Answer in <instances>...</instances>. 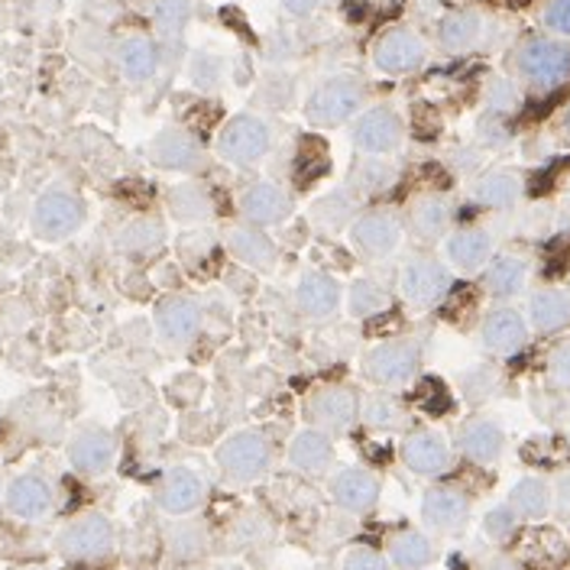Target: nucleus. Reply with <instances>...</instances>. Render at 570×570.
I'll return each instance as SVG.
<instances>
[{"label": "nucleus", "mask_w": 570, "mask_h": 570, "mask_svg": "<svg viewBox=\"0 0 570 570\" xmlns=\"http://www.w3.org/2000/svg\"><path fill=\"white\" fill-rule=\"evenodd\" d=\"M363 101H366V88L356 75H331L308 95L305 120L322 130H335L360 114Z\"/></svg>", "instance_id": "obj_1"}, {"label": "nucleus", "mask_w": 570, "mask_h": 570, "mask_svg": "<svg viewBox=\"0 0 570 570\" xmlns=\"http://www.w3.org/2000/svg\"><path fill=\"white\" fill-rule=\"evenodd\" d=\"M419 366H422V347L405 338L376 343L363 356V376L379 389L409 386L419 376Z\"/></svg>", "instance_id": "obj_2"}, {"label": "nucleus", "mask_w": 570, "mask_h": 570, "mask_svg": "<svg viewBox=\"0 0 570 570\" xmlns=\"http://www.w3.org/2000/svg\"><path fill=\"white\" fill-rule=\"evenodd\" d=\"M451 292V272L428 253H415L399 269V295L419 312L441 305Z\"/></svg>", "instance_id": "obj_3"}, {"label": "nucleus", "mask_w": 570, "mask_h": 570, "mask_svg": "<svg viewBox=\"0 0 570 570\" xmlns=\"http://www.w3.org/2000/svg\"><path fill=\"white\" fill-rule=\"evenodd\" d=\"M215 146L230 166H256L272 149V126L256 114H233L218 133Z\"/></svg>", "instance_id": "obj_4"}, {"label": "nucleus", "mask_w": 570, "mask_h": 570, "mask_svg": "<svg viewBox=\"0 0 570 570\" xmlns=\"http://www.w3.org/2000/svg\"><path fill=\"white\" fill-rule=\"evenodd\" d=\"M269 454H272L269 441L259 432L246 428L225 438L221 448L215 451V460L230 483H256L269 470Z\"/></svg>", "instance_id": "obj_5"}, {"label": "nucleus", "mask_w": 570, "mask_h": 570, "mask_svg": "<svg viewBox=\"0 0 570 570\" xmlns=\"http://www.w3.org/2000/svg\"><path fill=\"white\" fill-rule=\"evenodd\" d=\"M350 140H353V146L363 156L386 159V156H392V153L402 149V143H405V123H402L399 111L379 105V108H369V111H363V114L356 117V123L350 130Z\"/></svg>", "instance_id": "obj_6"}, {"label": "nucleus", "mask_w": 570, "mask_h": 570, "mask_svg": "<svg viewBox=\"0 0 570 570\" xmlns=\"http://www.w3.org/2000/svg\"><path fill=\"white\" fill-rule=\"evenodd\" d=\"M519 72L522 78L538 88L551 92L570 78V46L555 39H532L519 49Z\"/></svg>", "instance_id": "obj_7"}, {"label": "nucleus", "mask_w": 570, "mask_h": 570, "mask_svg": "<svg viewBox=\"0 0 570 570\" xmlns=\"http://www.w3.org/2000/svg\"><path fill=\"white\" fill-rule=\"evenodd\" d=\"M402 233H405V225L399 221V215H392L386 208H376V211H363V215L353 218L350 243L363 259L379 263V259H389L399 250Z\"/></svg>", "instance_id": "obj_8"}, {"label": "nucleus", "mask_w": 570, "mask_h": 570, "mask_svg": "<svg viewBox=\"0 0 570 570\" xmlns=\"http://www.w3.org/2000/svg\"><path fill=\"white\" fill-rule=\"evenodd\" d=\"M85 221V205L69 189H46L33 205V233L43 240H65Z\"/></svg>", "instance_id": "obj_9"}, {"label": "nucleus", "mask_w": 570, "mask_h": 570, "mask_svg": "<svg viewBox=\"0 0 570 570\" xmlns=\"http://www.w3.org/2000/svg\"><path fill=\"white\" fill-rule=\"evenodd\" d=\"M305 415L312 428L325 435H343L360 419V396L350 386H322L308 396Z\"/></svg>", "instance_id": "obj_10"}, {"label": "nucleus", "mask_w": 570, "mask_h": 570, "mask_svg": "<svg viewBox=\"0 0 570 570\" xmlns=\"http://www.w3.org/2000/svg\"><path fill=\"white\" fill-rule=\"evenodd\" d=\"M111 548H114V525L98 512L69 522L59 535V551L72 561H95L105 558Z\"/></svg>", "instance_id": "obj_11"}, {"label": "nucleus", "mask_w": 570, "mask_h": 570, "mask_svg": "<svg viewBox=\"0 0 570 570\" xmlns=\"http://www.w3.org/2000/svg\"><path fill=\"white\" fill-rule=\"evenodd\" d=\"M373 62L386 75H412L428 62V46L419 33L399 26V29H389L379 36V43L373 49Z\"/></svg>", "instance_id": "obj_12"}, {"label": "nucleus", "mask_w": 570, "mask_h": 570, "mask_svg": "<svg viewBox=\"0 0 570 570\" xmlns=\"http://www.w3.org/2000/svg\"><path fill=\"white\" fill-rule=\"evenodd\" d=\"M240 218L256 228H272L292 218V195L276 182H253L237 198Z\"/></svg>", "instance_id": "obj_13"}, {"label": "nucleus", "mask_w": 570, "mask_h": 570, "mask_svg": "<svg viewBox=\"0 0 570 570\" xmlns=\"http://www.w3.org/2000/svg\"><path fill=\"white\" fill-rule=\"evenodd\" d=\"M399 457H402L405 470H412L415 476H441V473L451 470V463H454L448 438L438 435V432H432V428L412 432V435L402 441Z\"/></svg>", "instance_id": "obj_14"}, {"label": "nucleus", "mask_w": 570, "mask_h": 570, "mask_svg": "<svg viewBox=\"0 0 570 570\" xmlns=\"http://www.w3.org/2000/svg\"><path fill=\"white\" fill-rule=\"evenodd\" d=\"M379 493H383V483H379V476L373 470L343 466V470H338L331 476V499L338 502V509H343V512L363 516V512L376 509Z\"/></svg>", "instance_id": "obj_15"}, {"label": "nucleus", "mask_w": 570, "mask_h": 570, "mask_svg": "<svg viewBox=\"0 0 570 570\" xmlns=\"http://www.w3.org/2000/svg\"><path fill=\"white\" fill-rule=\"evenodd\" d=\"M292 299H295V308L305 318L325 322V318L338 315L343 292L341 286H338V279H331L328 272H302L295 289H292Z\"/></svg>", "instance_id": "obj_16"}, {"label": "nucleus", "mask_w": 570, "mask_h": 570, "mask_svg": "<svg viewBox=\"0 0 570 570\" xmlns=\"http://www.w3.org/2000/svg\"><path fill=\"white\" fill-rule=\"evenodd\" d=\"M470 516L466 496L454 486H432L419 502V519L428 532H457Z\"/></svg>", "instance_id": "obj_17"}, {"label": "nucleus", "mask_w": 570, "mask_h": 570, "mask_svg": "<svg viewBox=\"0 0 570 570\" xmlns=\"http://www.w3.org/2000/svg\"><path fill=\"white\" fill-rule=\"evenodd\" d=\"M205 502V480L192 466H172L159 486V509L169 516H189Z\"/></svg>", "instance_id": "obj_18"}, {"label": "nucleus", "mask_w": 570, "mask_h": 570, "mask_svg": "<svg viewBox=\"0 0 570 570\" xmlns=\"http://www.w3.org/2000/svg\"><path fill=\"white\" fill-rule=\"evenodd\" d=\"M149 156L159 169H169V172H195L205 162V153H202L198 140L189 130H175V126L162 130L153 140Z\"/></svg>", "instance_id": "obj_19"}, {"label": "nucleus", "mask_w": 570, "mask_h": 570, "mask_svg": "<svg viewBox=\"0 0 570 570\" xmlns=\"http://www.w3.org/2000/svg\"><path fill=\"white\" fill-rule=\"evenodd\" d=\"M202 305L195 299H169L156 308V331L159 338L172 347H182V343L195 341V335L202 331Z\"/></svg>", "instance_id": "obj_20"}, {"label": "nucleus", "mask_w": 570, "mask_h": 570, "mask_svg": "<svg viewBox=\"0 0 570 570\" xmlns=\"http://www.w3.org/2000/svg\"><path fill=\"white\" fill-rule=\"evenodd\" d=\"M7 509H10V516H16L23 522H39L52 509V486L36 473L16 476L7 486Z\"/></svg>", "instance_id": "obj_21"}, {"label": "nucleus", "mask_w": 570, "mask_h": 570, "mask_svg": "<svg viewBox=\"0 0 570 570\" xmlns=\"http://www.w3.org/2000/svg\"><path fill=\"white\" fill-rule=\"evenodd\" d=\"M117 457V441L101 432V428H88V432H78L69 445V460L78 473L85 476H101L114 466Z\"/></svg>", "instance_id": "obj_22"}, {"label": "nucleus", "mask_w": 570, "mask_h": 570, "mask_svg": "<svg viewBox=\"0 0 570 570\" xmlns=\"http://www.w3.org/2000/svg\"><path fill=\"white\" fill-rule=\"evenodd\" d=\"M228 250L230 256L250 269H272L279 259L276 243L266 237V230L256 225H237L228 230Z\"/></svg>", "instance_id": "obj_23"}, {"label": "nucleus", "mask_w": 570, "mask_h": 570, "mask_svg": "<svg viewBox=\"0 0 570 570\" xmlns=\"http://www.w3.org/2000/svg\"><path fill=\"white\" fill-rule=\"evenodd\" d=\"M529 341V331H525V322L522 315H516L512 308H496L486 315L483 322V347L499 353V356H512L519 353Z\"/></svg>", "instance_id": "obj_24"}, {"label": "nucleus", "mask_w": 570, "mask_h": 570, "mask_svg": "<svg viewBox=\"0 0 570 570\" xmlns=\"http://www.w3.org/2000/svg\"><path fill=\"white\" fill-rule=\"evenodd\" d=\"M493 253L489 233L480 228H463L445 240V259L460 272H480Z\"/></svg>", "instance_id": "obj_25"}, {"label": "nucleus", "mask_w": 570, "mask_h": 570, "mask_svg": "<svg viewBox=\"0 0 570 570\" xmlns=\"http://www.w3.org/2000/svg\"><path fill=\"white\" fill-rule=\"evenodd\" d=\"M289 463L302 473H325L335 463V445L331 435L318 432V428H305L289 441Z\"/></svg>", "instance_id": "obj_26"}, {"label": "nucleus", "mask_w": 570, "mask_h": 570, "mask_svg": "<svg viewBox=\"0 0 570 570\" xmlns=\"http://www.w3.org/2000/svg\"><path fill=\"white\" fill-rule=\"evenodd\" d=\"M506 448V435L493 419H473L460 432V451L476 463H496Z\"/></svg>", "instance_id": "obj_27"}, {"label": "nucleus", "mask_w": 570, "mask_h": 570, "mask_svg": "<svg viewBox=\"0 0 570 570\" xmlns=\"http://www.w3.org/2000/svg\"><path fill=\"white\" fill-rule=\"evenodd\" d=\"M435 542L425 532H399L389 538V565L399 570H425L435 561Z\"/></svg>", "instance_id": "obj_28"}, {"label": "nucleus", "mask_w": 570, "mask_h": 570, "mask_svg": "<svg viewBox=\"0 0 570 570\" xmlns=\"http://www.w3.org/2000/svg\"><path fill=\"white\" fill-rule=\"evenodd\" d=\"M117 62H120V72H123L126 82H146L156 72L159 52H156V46L146 36H130V39L120 43Z\"/></svg>", "instance_id": "obj_29"}, {"label": "nucleus", "mask_w": 570, "mask_h": 570, "mask_svg": "<svg viewBox=\"0 0 570 570\" xmlns=\"http://www.w3.org/2000/svg\"><path fill=\"white\" fill-rule=\"evenodd\" d=\"M529 318L538 331H558L570 322V292L568 289H542L535 292L529 305Z\"/></svg>", "instance_id": "obj_30"}, {"label": "nucleus", "mask_w": 570, "mask_h": 570, "mask_svg": "<svg viewBox=\"0 0 570 570\" xmlns=\"http://www.w3.org/2000/svg\"><path fill=\"white\" fill-rule=\"evenodd\" d=\"M448 225H451V208L438 195L415 202L409 211V230L415 240H438L448 230Z\"/></svg>", "instance_id": "obj_31"}, {"label": "nucleus", "mask_w": 570, "mask_h": 570, "mask_svg": "<svg viewBox=\"0 0 570 570\" xmlns=\"http://www.w3.org/2000/svg\"><path fill=\"white\" fill-rule=\"evenodd\" d=\"M509 506L522 519H545L551 509V489L538 476H522L509 493Z\"/></svg>", "instance_id": "obj_32"}, {"label": "nucleus", "mask_w": 570, "mask_h": 570, "mask_svg": "<svg viewBox=\"0 0 570 570\" xmlns=\"http://www.w3.org/2000/svg\"><path fill=\"white\" fill-rule=\"evenodd\" d=\"M525 279H529L525 259H519V256H499V259L489 266V272H486V289H489L496 299H512V295L522 292Z\"/></svg>", "instance_id": "obj_33"}, {"label": "nucleus", "mask_w": 570, "mask_h": 570, "mask_svg": "<svg viewBox=\"0 0 570 570\" xmlns=\"http://www.w3.org/2000/svg\"><path fill=\"white\" fill-rule=\"evenodd\" d=\"M392 305L389 292L376 282V279H353L347 289V312L353 318H373L383 315Z\"/></svg>", "instance_id": "obj_34"}, {"label": "nucleus", "mask_w": 570, "mask_h": 570, "mask_svg": "<svg viewBox=\"0 0 570 570\" xmlns=\"http://www.w3.org/2000/svg\"><path fill=\"white\" fill-rule=\"evenodd\" d=\"M360 419L373 432H396L405 425V409L399 399L379 392V396H369L366 402H360Z\"/></svg>", "instance_id": "obj_35"}, {"label": "nucleus", "mask_w": 570, "mask_h": 570, "mask_svg": "<svg viewBox=\"0 0 570 570\" xmlns=\"http://www.w3.org/2000/svg\"><path fill=\"white\" fill-rule=\"evenodd\" d=\"M169 208L182 225H198V221H208L215 215L211 198L198 185H179L169 198Z\"/></svg>", "instance_id": "obj_36"}, {"label": "nucleus", "mask_w": 570, "mask_h": 570, "mask_svg": "<svg viewBox=\"0 0 570 570\" xmlns=\"http://www.w3.org/2000/svg\"><path fill=\"white\" fill-rule=\"evenodd\" d=\"M162 240H166L162 225H156V221H133V225H126V228L120 230L117 246L126 256H149V253H156L162 246Z\"/></svg>", "instance_id": "obj_37"}, {"label": "nucleus", "mask_w": 570, "mask_h": 570, "mask_svg": "<svg viewBox=\"0 0 570 570\" xmlns=\"http://www.w3.org/2000/svg\"><path fill=\"white\" fill-rule=\"evenodd\" d=\"M353 198H347V195H325V198H318L315 202V208H312V221H315V228L325 230V233H341L343 228H350L353 225Z\"/></svg>", "instance_id": "obj_38"}, {"label": "nucleus", "mask_w": 570, "mask_h": 570, "mask_svg": "<svg viewBox=\"0 0 570 570\" xmlns=\"http://www.w3.org/2000/svg\"><path fill=\"white\" fill-rule=\"evenodd\" d=\"M473 198L480 205H493V208H506L519 198V179L512 172H493L486 175L476 189H473Z\"/></svg>", "instance_id": "obj_39"}, {"label": "nucleus", "mask_w": 570, "mask_h": 570, "mask_svg": "<svg viewBox=\"0 0 570 570\" xmlns=\"http://www.w3.org/2000/svg\"><path fill=\"white\" fill-rule=\"evenodd\" d=\"M476 36H480V16L476 13H466V10L463 13H451L441 23V43L451 52H460V49L473 46Z\"/></svg>", "instance_id": "obj_40"}, {"label": "nucleus", "mask_w": 570, "mask_h": 570, "mask_svg": "<svg viewBox=\"0 0 570 570\" xmlns=\"http://www.w3.org/2000/svg\"><path fill=\"white\" fill-rule=\"evenodd\" d=\"M192 3L189 0H159L156 3V26L162 36H179L189 20Z\"/></svg>", "instance_id": "obj_41"}, {"label": "nucleus", "mask_w": 570, "mask_h": 570, "mask_svg": "<svg viewBox=\"0 0 570 570\" xmlns=\"http://www.w3.org/2000/svg\"><path fill=\"white\" fill-rule=\"evenodd\" d=\"M483 529H486V535H489L493 542H506V538L512 535V529H516V512H512V506H496V509H489L486 519H483Z\"/></svg>", "instance_id": "obj_42"}, {"label": "nucleus", "mask_w": 570, "mask_h": 570, "mask_svg": "<svg viewBox=\"0 0 570 570\" xmlns=\"http://www.w3.org/2000/svg\"><path fill=\"white\" fill-rule=\"evenodd\" d=\"M341 570H392V565H389V558H383L373 548H350L343 555Z\"/></svg>", "instance_id": "obj_43"}, {"label": "nucleus", "mask_w": 570, "mask_h": 570, "mask_svg": "<svg viewBox=\"0 0 570 570\" xmlns=\"http://www.w3.org/2000/svg\"><path fill=\"white\" fill-rule=\"evenodd\" d=\"M542 20H545V26H548L551 33L570 36V0H548Z\"/></svg>", "instance_id": "obj_44"}, {"label": "nucleus", "mask_w": 570, "mask_h": 570, "mask_svg": "<svg viewBox=\"0 0 570 570\" xmlns=\"http://www.w3.org/2000/svg\"><path fill=\"white\" fill-rule=\"evenodd\" d=\"M551 379H555L558 386L570 389V343L555 350V356H551Z\"/></svg>", "instance_id": "obj_45"}, {"label": "nucleus", "mask_w": 570, "mask_h": 570, "mask_svg": "<svg viewBox=\"0 0 570 570\" xmlns=\"http://www.w3.org/2000/svg\"><path fill=\"white\" fill-rule=\"evenodd\" d=\"M318 3H322V0H282L286 13H292V16H308V13L318 10Z\"/></svg>", "instance_id": "obj_46"}, {"label": "nucleus", "mask_w": 570, "mask_h": 570, "mask_svg": "<svg viewBox=\"0 0 570 570\" xmlns=\"http://www.w3.org/2000/svg\"><path fill=\"white\" fill-rule=\"evenodd\" d=\"M555 502H558V512H561V516H570V473L568 476H561Z\"/></svg>", "instance_id": "obj_47"}, {"label": "nucleus", "mask_w": 570, "mask_h": 570, "mask_svg": "<svg viewBox=\"0 0 570 570\" xmlns=\"http://www.w3.org/2000/svg\"><path fill=\"white\" fill-rule=\"evenodd\" d=\"M483 570H516V568H512L509 561H499V558H496V561H489Z\"/></svg>", "instance_id": "obj_48"}, {"label": "nucleus", "mask_w": 570, "mask_h": 570, "mask_svg": "<svg viewBox=\"0 0 570 570\" xmlns=\"http://www.w3.org/2000/svg\"><path fill=\"white\" fill-rule=\"evenodd\" d=\"M221 570H243V568H237V565H230V568H221Z\"/></svg>", "instance_id": "obj_49"}, {"label": "nucleus", "mask_w": 570, "mask_h": 570, "mask_svg": "<svg viewBox=\"0 0 570 570\" xmlns=\"http://www.w3.org/2000/svg\"><path fill=\"white\" fill-rule=\"evenodd\" d=\"M568 133H570V111H568Z\"/></svg>", "instance_id": "obj_50"}, {"label": "nucleus", "mask_w": 570, "mask_h": 570, "mask_svg": "<svg viewBox=\"0 0 570 570\" xmlns=\"http://www.w3.org/2000/svg\"><path fill=\"white\" fill-rule=\"evenodd\" d=\"M29 570H43V568H29Z\"/></svg>", "instance_id": "obj_51"}]
</instances>
